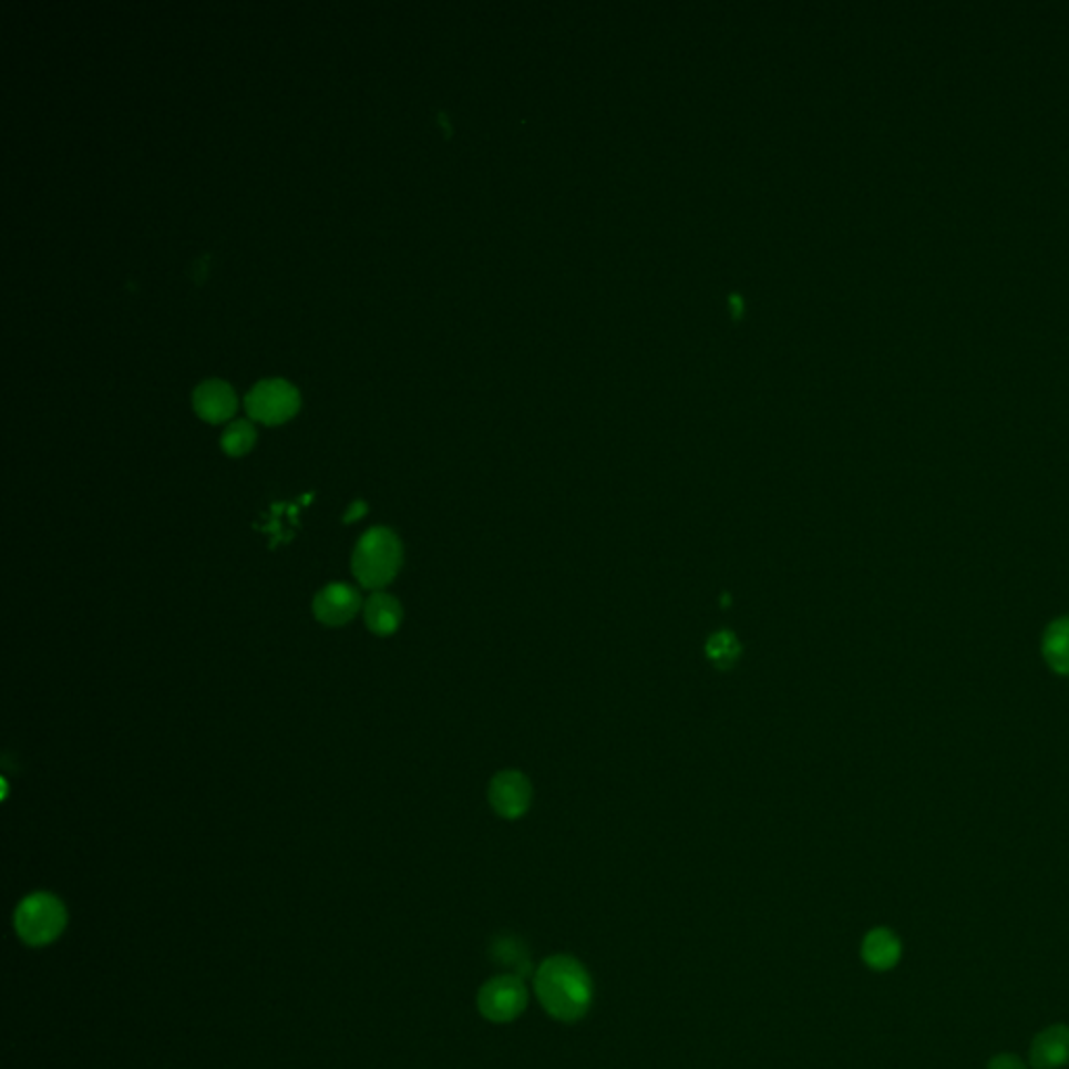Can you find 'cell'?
Returning <instances> with one entry per match:
<instances>
[{
    "instance_id": "4",
    "label": "cell",
    "mask_w": 1069,
    "mask_h": 1069,
    "mask_svg": "<svg viewBox=\"0 0 1069 1069\" xmlns=\"http://www.w3.org/2000/svg\"><path fill=\"white\" fill-rule=\"evenodd\" d=\"M299 403L301 399L297 389L282 379L257 382L245 398V408L249 417L268 426L282 424L295 417L299 410Z\"/></svg>"
},
{
    "instance_id": "6",
    "label": "cell",
    "mask_w": 1069,
    "mask_h": 1069,
    "mask_svg": "<svg viewBox=\"0 0 1069 1069\" xmlns=\"http://www.w3.org/2000/svg\"><path fill=\"white\" fill-rule=\"evenodd\" d=\"M362 596L356 587L347 583H330L322 587L313 604V617L327 627H343L362 610Z\"/></svg>"
},
{
    "instance_id": "11",
    "label": "cell",
    "mask_w": 1069,
    "mask_h": 1069,
    "mask_svg": "<svg viewBox=\"0 0 1069 1069\" xmlns=\"http://www.w3.org/2000/svg\"><path fill=\"white\" fill-rule=\"evenodd\" d=\"M861 955L871 969L886 972L901 960L903 946H901V940L894 936V932H890L886 927H877V929H871L870 934L865 936L863 946H861Z\"/></svg>"
},
{
    "instance_id": "7",
    "label": "cell",
    "mask_w": 1069,
    "mask_h": 1069,
    "mask_svg": "<svg viewBox=\"0 0 1069 1069\" xmlns=\"http://www.w3.org/2000/svg\"><path fill=\"white\" fill-rule=\"evenodd\" d=\"M490 802L497 815L518 819L531 804V783L518 771H502L491 781Z\"/></svg>"
},
{
    "instance_id": "2",
    "label": "cell",
    "mask_w": 1069,
    "mask_h": 1069,
    "mask_svg": "<svg viewBox=\"0 0 1069 1069\" xmlns=\"http://www.w3.org/2000/svg\"><path fill=\"white\" fill-rule=\"evenodd\" d=\"M401 563L403 547L398 535L387 526H374L366 531L356 545L351 573L366 589L382 592L398 577Z\"/></svg>"
},
{
    "instance_id": "5",
    "label": "cell",
    "mask_w": 1069,
    "mask_h": 1069,
    "mask_svg": "<svg viewBox=\"0 0 1069 1069\" xmlns=\"http://www.w3.org/2000/svg\"><path fill=\"white\" fill-rule=\"evenodd\" d=\"M528 1003L525 979L516 974H504L491 978L476 997L479 1011L493 1024L514 1021L523 1014Z\"/></svg>"
},
{
    "instance_id": "16",
    "label": "cell",
    "mask_w": 1069,
    "mask_h": 1069,
    "mask_svg": "<svg viewBox=\"0 0 1069 1069\" xmlns=\"http://www.w3.org/2000/svg\"><path fill=\"white\" fill-rule=\"evenodd\" d=\"M366 512H368V504L362 502V500H358V502H353L351 506L347 507V514H345L343 521L345 523H356V521L362 518Z\"/></svg>"
},
{
    "instance_id": "13",
    "label": "cell",
    "mask_w": 1069,
    "mask_h": 1069,
    "mask_svg": "<svg viewBox=\"0 0 1069 1069\" xmlns=\"http://www.w3.org/2000/svg\"><path fill=\"white\" fill-rule=\"evenodd\" d=\"M740 654H742L740 639L731 631H717V634L710 635L707 644V656L717 669H731L738 662Z\"/></svg>"
},
{
    "instance_id": "9",
    "label": "cell",
    "mask_w": 1069,
    "mask_h": 1069,
    "mask_svg": "<svg viewBox=\"0 0 1069 1069\" xmlns=\"http://www.w3.org/2000/svg\"><path fill=\"white\" fill-rule=\"evenodd\" d=\"M1030 1061L1036 1069L1063 1068L1069 1061V1028L1052 1026L1034 1038Z\"/></svg>"
},
{
    "instance_id": "8",
    "label": "cell",
    "mask_w": 1069,
    "mask_h": 1069,
    "mask_svg": "<svg viewBox=\"0 0 1069 1069\" xmlns=\"http://www.w3.org/2000/svg\"><path fill=\"white\" fill-rule=\"evenodd\" d=\"M193 405H195V412L205 422L218 424L236 412L235 389L219 379L201 382L193 393Z\"/></svg>"
},
{
    "instance_id": "1",
    "label": "cell",
    "mask_w": 1069,
    "mask_h": 1069,
    "mask_svg": "<svg viewBox=\"0 0 1069 1069\" xmlns=\"http://www.w3.org/2000/svg\"><path fill=\"white\" fill-rule=\"evenodd\" d=\"M533 986L545 1014L566 1024L585 1017L594 1000V984L587 969L568 955L545 959L535 972Z\"/></svg>"
},
{
    "instance_id": "14",
    "label": "cell",
    "mask_w": 1069,
    "mask_h": 1069,
    "mask_svg": "<svg viewBox=\"0 0 1069 1069\" xmlns=\"http://www.w3.org/2000/svg\"><path fill=\"white\" fill-rule=\"evenodd\" d=\"M255 439L257 431L254 424L247 420H236L222 435V450L233 458H240L254 450Z\"/></svg>"
},
{
    "instance_id": "10",
    "label": "cell",
    "mask_w": 1069,
    "mask_h": 1069,
    "mask_svg": "<svg viewBox=\"0 0 1069 1069\" xmlns=\"http://www.w3.org/2000/svg\"><path fill=\"white\" fill-rule=\"evenodd\" d=\"M363 620L366 627L379 637L393 635L403 620V608L398 598L384 592H374L363 602Z\"/></svg>"
},
{
    "instance_id": "15",
    "label": "cell",
    "mask_w": 1069,
    "mask_h": 1069,
    "mask_svg": "<svg viewBox=\"0 0 1069 1069\" xmlns=\"http://www.w3.org/2000/svg\"><path fill=\"white\" fill-rule=\"evenodd\" d=\"M988 1069H1026L1024 1061L1015 1055H997L990 1063H988Z\"/></svg>"
},
{
    "instance_id": "3",
    "label": "cell",
    "mask_w": 1069,
    "mask_h": 1069,
    "mask_svg": "<svg viewBox=\"0 0 1069 1069\" xmlns=\"http://www.w3.org/2000/svg\"><path fill=\"white\" fill-rule=\"evenodd\" d=\"M68 924L63 903L47 892H38L19 903L16 929L19 938L30 946H44L56 940Z\"/></svg>"
},
{
    "instance_id": "12",
    "label": "cell",
    "mask_w": 1069,
    "mask_h": 1069,
    "mask_svg": "<svg viewBox=\"0 0 1069 1069\" xmlns=\"http://www.w3.org/2000/svg\"><path fill=\"white\" fill-rule=\"evenodd\" d=\"M1042 654L1052 671L1069 675V617L1059 618L1047 627Z\"/></svg>"
}]
</instances>
